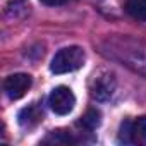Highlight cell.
Listing matches in <instances>:
<instances>
[{"mask_svg": "<svg viewBox=\"0 0 146 146\" xmlns=\"http://www.w3.org/2000/svg\"><path fill=\"white\" fill-rule=\"evenodd\" d=\"M86 60V53L81 46H65L55 53L50 64V70L53 74H67L83 67Z\"/></svg>", "mask_w": 146, "mask_h": 146, "instance_id": "obj_1", "label": "cell"}, {"mask_svg": "<svg viewBox=\"0 0 146 146\" xmlns=\"http://www.w3.org/2000/svg\"><path fill=\"white\" fill-rule=\"evenodd\" d=\"M113 90H115V79L110 72L100 70L96 74H93V78L90 81V95L95 100H100V102L108 100L112 96Z\"/></svg>", "mask_w": 146, "mask_h": 146, "instance_id": "obj_2", "label": "cell"}, {"mask_svg": "<svg viewBox=\"0 0 146 146\" xmlns=\"http://www.w3.org/2000/svg\"><path fill=\"white\" fill-rule=\"evenodd\" d=\"M48 105L57 115H67L69 112H72V108H74V105H76V96L70 91V88L57 86L50 93Z\"/></svg>", "mask_w": 146, "mask_h": 146, "instance_id": "obj_3", "label": "cell"}, {"mask_svg": "<svg viewBox=\"0 0 146 146\" xmlns=\"http://www.w3.org/2000/svg\"><path fill=\"white\" fill-rule=\"evenodd\" d=\"M120 139L124 143L146 144V115L137 117L134 122H124L120 127Z\"/></svg>", "mask_w": 146, "mask_h": 146, "instance_id": "obj_4", "label": "cell"}, {"mask_svg": "<svg viewBox=\"0 0 146 146\" xmlns=\"http://www.w3.org/2000/svg\"><path fill=\"white\" fill-rule=\"evenodd\" d=\"M29 88H31V76L29 74H23V72L12 74V76H9L4 81V90H5V93H7V96L11 100L23 98L28 93Z\"/></svg>", "mask_w": 146, "mask_h": 146, "instance_id": "obj_5", "label": "cell"}, {"mask_svg": "<svg viewBox=\"0 0 146 146\" xmlns=\"http://www.w3.org/2000/svg\"><path fill=\"white\" fill-rule=\"evenodd\" d=\"M17 120H19V124H21L23 127L31 129V127L38 125V124L43 120V112H41V108H40L38 105L33 103V105H29V107H26V108H23V110L19 112Z\"/></svg>", "mask_w": 146, "mask_h": 146, "instance_id": "obj_6", "label": "cell"}, {"mask_svg": "<svg viewBox=\"0 0 146 146\" xmlns=\"http://www.w3.org/2000/svg\"><path fill=\"white\" fill-rule=\"evenodd\" d=\"M125 12L131 17L146 23V0H127L125 2Z\"/></svg>", "mask_w": 146, "mask_h": 146, "instance_id": "obj_7", "label": "cell"}, {"mask_svg": "<svg viewBox=\"0 0 146 146\" xmlns=\"http://www.w3.org/2000/svg\"><path fill=\"white\" fill-rule=\"evenodd\" d=\"M86 131H95L100 124H102V113L96 110V108H90L83 117H81V122H79Z\"/></svg>", "mask_w": 146, "mask_h": 146, "instance_id": "obj_8", "label": "cell"}, {"mask_svg": "<svg viewBox=\"0 0 146 146\" xmlns=\"http://www.w3.org/2000/svg\"><path fill=\"white\" fill-rule=\"evenodd\" d=\"M41 2H43L45 5H52V7H55V5H62V4H65V0H41Z\"/></svg>", "mask_w": 146, "mask_h": 146, "instance_id": "obj_9", "label": "cell"}]
</instances>
